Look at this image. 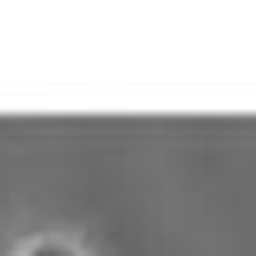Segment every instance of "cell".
<instances>
[{
  "mask_svg": "<svg viewBox=\"0 0 256 256\" xmlns=\"http://www.w3.org/2000/svg\"><path fill=\"white\" fill-rule=\"evenodd\" d=\"M20 256H82L72 242H63V237H39V242H29Z\"/></svg>",
  "mask_w": 256,
  "mask_h": 256,
  "instance_id": "6da1fadb",
  "label": "cell"
}]
</instances>
